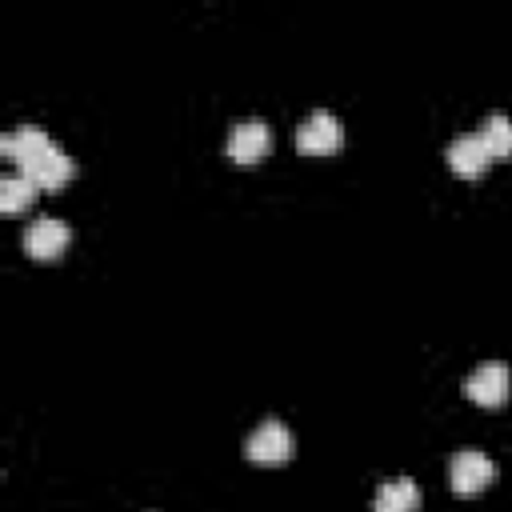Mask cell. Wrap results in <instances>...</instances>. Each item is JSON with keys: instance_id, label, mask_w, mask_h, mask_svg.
I'll return each mask as SVG.
<instances>
[{"instance_id": "cell-9", "label": "cell", "mask_w": 512, "mask_h": 512, "mask_svg": "<svg viewBox=\"0 0 512 512\" xmlns=\"http://www.w3.org/2000/svg\"><path fill=\"white\" fill-rule=\"evenodd\" d=\"M420 500H424V492H420L416 480H408V476H392V480H384V484L376 488V496H372V512H416Z\"/></svg>"}, {"instance_id": "cell-5", "label": "cell", "mask_w": 512, "mask_h": 512, "mask_svg": "<svg viewBox=\"0 0 512 512\" xmlns=\"http://www.w3.org/2000/svg\"><path fill=\"white\" fill-rule=\"evenodd\" d=\"M340 144H344V128H340V120H336L328 108L308 112V116L300 120V128H296V148L308 152V156H328V152H336Z\"/></svg>"}, {"instance_id": "cell-3", "label": "cell", "mask_w": 512, "mask_h": 512, "mask_svg": "<svg viewBox=\"0 0 512 512\" xmlns=\"http://www.w3.org/2000/svg\"><path fill=\"white\" fill-rule=\"evenodd\" d=\"M464 396L476 400V404H484V408L504 404L512 396V372H508V364L504 360H484L480 368H472L464 376Z\"/></svg>"}, {"instance_id": "cell-10", "label": "cell", "mask_w": 512, "mask_h": 512, "mask_svg": "<svg viewBox=\"0 0 512 512\" xmlns=\"http://www.w3.org/2000/svg\"><path fill=\"white\" fill-rule=\"evenodd\" d=\"M480 140H484V148L492 152V160L496 156H512V116H504V112H488L484 120H480Z\"/></svg>"}, {"instance_id": "cell-6", "label": "cell", "mask_w": 512, "mask_h": 512, "mask_svg": "<svg viewBox=\"0 0 512 512\" xmlns=\"http://www.w3.org/2000/svg\"><path fill=\"white\" fill-rule=\"evenodd\" d=\"M72 240V228L60 220V216H36L28 228H24V252L32 260H56Z\"/></svg>"}, {"instance_id": "cell-1", "label": "cell", "mask_w": 512, "mask_h": 512, "mask_svg": "<svg viewBox=\"0 0 512 512\" xmlns=\"http://www.w3.org/2000/svg\"><path fill=\"white\" fill-rule=\"evenodd\" d=\"M16 172H24L36 188H60V184H68L76 176V160L64 148H56L52 136H48L44 144H36L28 156L16 160Z\"/></svg>"}, {"instance_id": "cell-12", "label": "cell", "mask_w": 512, "mask_h": 512, "mask_svg": "<svg viewBox=\"0 0 512 512\" xmlns=\"http://www.w3.org/2000/svg\"><path fill=\"white\" fill-rule=\"evenodd\" d=\"M44 140H48L44 128H36V124H16V128H8V132L0 136V152H4L8 160H20V156H28L36 144H44Z\"/></svg>"}, {"instance_id": "cell-2", "label": "cell", "mask_w": 512, "mask_h": 512, "mask_svg": "<svg viewBox=\"0 0 512 512\" xmlns=\"http://www.w3.org/2000/svg\"><path fill=\"white\" fill-rule=\"evenodd\" d=\"M496 480V460L480 448H460L448 460V484L456 496H476L480 488H488Z\"/></svg>"}, {"instance_id": "cell-7", "label": "cell", "mask_w": 512, "mask_h": 512, "mask_svg": "<svg viewBox=\"0 0 512 512\" xmlns=\"http://www.w3.org/2000/svg\"><path fill=\"white\" fill-rule=\"evenodd\" d=\"M224 148H228V156H232L236 164H256V160L268 156V148H272V128H268L264 120H240V124H232Z\"/></svg>"}, {"instance_id": "cell-4", "label": "cell", "mask_w": 512, "mask_h": 512, "mask_svg": "<svg viewBox=\"0 0 512 512\" xmlns=\"http://www.w3.org/2000/svg\"><path fill=\"white\" fill-rule=\"evenodd\" d=\"M292 452H296V436L280 420L256 424L244 440V456L256 464H284V460H292Z\"/></svg>"}, {"instance_id": "cell-8", "label": "cell", "mask_w": 512, "mask_h": 512, "mask_svg": "<svg viewBox=\"0 0 512 512\" xmlns=\"http://www.w3.org/2000/svg\"><path fill=\"white\" fill-rule=\"evenodd\" d=\"M444 160H448V168L456 172V176H480L484 168H488V160H492V152L484 148V140H480V132H464V136H456L448 148H444Z\"/></svg>"}, {"instance_id": "cell-11", "label": "cell", "mask_w": 512, "mask_h": 512, "mask_svg": "<svg viewBox=\"0 0 512 512\" xmlns=\"http://www.w3.org/2000/svg\"><path fill=\"white\" fill-rule=\"evenodd\" d=\"M36 184L24 176V172H12L0 180V212H24L32 200H36Z\"/></svg>"}]
</instances>
